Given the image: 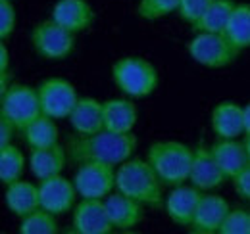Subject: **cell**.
I'll return each mask as SVG.
<instances>
[{"label": "cell", "instance_id": "6da1fadb", "mask_svg": "<svg viewBox=\"0 0 250 234\" xmlns=\"http://www.w3.org/2000/svg\"><path fill=\"white\" fill-rule=\"evenodd\" d=\"M69 161L79 165L85 161H102L110 165H122L137 150V136L133 133H114L102 129L93 135H69L65 138Z\"/></svg>", "mask_w": 250, "mask_h": 234}, {"label": "cell", "instance_id": "7a4b0ae2", "mask_svg": "<svg viewBox=\"0 0 250 234\" xmlns=\"http://www.w3.org/2000/svg\"><path fill=\"white\" fill-rule=\"evenodd\" d=\"M164 188L146 157H129L116 169V190L146 207H164Z\"/></svg>", "mask_w": 250, "mask_h": 234}, {"label": "cell", "instance_id": "3957f363", "mask_svg": "<svg viewBox=\"0 0 250 234\" xmlns=\"http://www.w3.org/2000/svg\"><path fill=\"white\" fill-rule=\"evenodd\" d=\"M194 148L179 140H156L146 150V159L154 167L166 188L188 182Z\"/></svg>", "mask_w": 250, "mask_h": 234}, {"label": "cell", "instance_id": "277c9868", "mask_svg": "<svg viewBox=\"0 0 250 234\" xmlns=\"http://www.w3.org/2000/svg\"><path fill=\"white\" fill-rule=\"evenodd\" d=\"M112 81L116 88L133 100L148 98L156 92L158 69L141 56H124L112 65Z\"/></svg>", "mask_w": 250, "mask_h": 234}, {"label": "cell", "instance_id": "5b68a950", "mask_svg": "<svg viewBox=\"0 0 250 234\" xmlns=\"http://www.w3.org/2000/svg\"><path fill=\"white\" fill-rule=\"evenodd\" d=\"M187 52L192 61L208 69H223L235 63L239 50L223 33H194L187 42Z\"/></svg>", "mask_w": 250, "mask_h": 234}, {"label": "cell", "instance_id": "8992f818", "mask_svg": "<svg viewBox=\"0 0 250 234\" xmlns=\"http://www.w3.org/2000/svg\"><path fill=\"white\" fill-rule=\"evenodd\" d=\"M0 116L10 119L18 131H23L37 117L42 116L37 87L12 83L0 94Z\"/></svg>", "mask_w": 250, "mask_h": 234}, {"label": "cell", "instance_id": "52a82bcc", "mask_svg": "<svg viewBox=\"0 0 250 234\" xmlns=\"http://www.w3.org/2000/svg\"><path fill=\"white\" fill-rule=\"evenodd\" d=\"M31 44L37 56L48 61H62L75 50V33L54 20H42L31 29Z\"/></svg>", "mask_w": 250, "mask_h": 234}, {"label": "cell", "instance_id": "ba28073f", "mask_svg": "<svg viewBox=\"0 0 250 234\" xmlns=\"http://www.w3.org/2000/svg\"><path fill=\"white\" fill-rule=\"evenodd\" d=\"M116 165L102 161H85L73 175L75 188L83 200H106L116 190Z\"/></svg>", "mask_w": 250, "mask_h": 234}, {"label": "cell", "instance_id": "9c48e42d", "mask_svg": "<svg viewBox=\"0 0 250 234\" xmlns=\"http://www.w3.org/2000/svg\"><path fill=\"white\" fill-rule=\"evenodd\" d=\"M42 114L52 119H67L75 108L79 94L71 81L63 77H48L37 85Z\"/></svg>", "mask_w": 250, "mask_h": 234}, {"label": "cell", "instance_id": "30bf717a", "mask_svg": "<svg viewBox=\"0 0 250 234\" xmlns=\"http://www.w3.org/2000/svg\"><path fill=\"white\" fill-rule=\"evenodd\" d=\"M39 198H41L42 209L60 217V215L73 211V207L77 205L79 192L75 188L73 178L69 180L67 176H63L60 173V175L39 180Z\"/></svg>", "mask_w": 250, "mask_h": 234}, {"label": "cell", "instance_id": "8fae6325", "mask_svg": "<svg viewBox=\"0 0 250 234\" xmlns=\"http://www.w3.org/2000/svg\"><path fill=\"white\" fill-rule=\"evenodd\" d=\"M112 219L104 200H83L71 211V229L73 234H110L114 233Z\"/></svg>", "mask_w": 250, "mask_h": 234}, {"label": "cell", "instance_id": "7c38bea8", "mask_svg": "<svg viewBox=\"0 0 250 234\" xmlns=\"http://www.w3.org/2000/svg\"><path fill=\"white\" fill-rule=\"evenodd\" d=\"M229 178L223 173L216 161L210 146L204 142H198L194 146V156H192V165H190V176L188 182L200 188L202 192H214L219 186H223Z\"/></svg>", "mask_w": 250, "mask_h": 234}, {"label": "cell", "instance_id": "4fadbf2b", "mask_svg": "<svg viewBox=\"0 0 250 234\" xmlns=\"http://www.w3.org/2000/svg\"><path fill=\"white\" fill-rule=\"evenodd\" d=\"M202 194L204 192L190 182H185L181 186H173L164 200V211L169 217V221L179 227L188 229L192 225V219H194V213H196V207H198Z\"/></svg>", "mask_w": 250, "mask_h": 234}, {"label": "cell", "instance_id": "5bb4252c", "mask_svg": "<svg viewBox=\"0 0 250 234\" xmlns=\"http://www.w3.org/2000/svg\"><path fill=\"white\" fill-rule=\"evenodd\" d=\"M229 211H231V205L223 196L214 192H204L188 231L194 234H219L221 225Z\"/></svg>", "mask_w": 250, "mask_h": 234}, {"label": "cell", "instance_id": "9a60e30c", "mask_svg": "<svg viewBox=\"0 0 250 234\" xmlns=\"http://www.w3.org/2000/svg\"><path fill=\"white\" fill-rule=\"evenodd\" d=\"M94 10L87 0H56L50 10V20L71 33H83L94 23Z\"/></svg>", "mask_w": 250, "mask_h": 234}, {"label": "cell", "instance_id": "2e32d148", "mask_svg": "<svg viewBox=\"0 0 250 234\" xmlns=\"http://www.w3.org/2000/svg\"><path fill=\"white\" fill-rule=\"evenodd\" d=\"M210 127L216 138H243L245 116L243 106L233 100H221L210 112Z\"/></svg>", "mask_w": 250, "mask_h": 234}, {"label": "cell", "instance_id": "e0dca14e", "mask_svg": "<svg viewBox=\"0 0 250 234\" xmlns=\"http://www.w3.org/2000/svg\"><path fill=\"white\" fill-rule=\"evenodd\" d=\"M104 202H106L108 215H110L116 231L129 233V231L137 229L145 219V207L146 205L139 204L137 200L125 196L118 190H114Z\"/></svg>", "mask_w": 250, "mask_h": 234}, {"label": "cell", "instance_id": "ac0fdd59", "mask_svg": "<svg viewBox=\"0 0 250 234\" xmlns=\"http://www.w3.org/2000/svg\"><path fill=\"white\" fill-rule=\"evenodd\" d=\"M69 161L65 144H56L48 148H29L27 163L29 171L37 180L60 175Z\"/></svg>", "mask_w": 250, "mask_h": 234}, {"label": "cell", "instance_id": "d6986e66", "mask_svg": "<svg viewBox=\"0 0 250 234\" xmlns=\"http://www.w3.org/2000/svg\"><path fill=\"white\" fill-rule=\"evenodd\" d=\"M210 150L229 180L235 178L250 163L249 152L243 138H218L210 146Z\"/></svg>", "mask_w": 250, "mask_h": 234}, {"label": "cell", "instance_id": "ffe728a7", "mask_svg": "<svg viewBox=\"0 0 250 234\" xmlns=\"http://www.w3.org/2000/svg\"><path fill=\"white\" fill-rule=\"evenodd\" d=\"M4 204L8 207V211L21 219L25 215H29L31 211L41 207V198H39V184H35L31 180H16L6 184L4 190Z\"/></svg>", "mask_w": 250, "mask_h": 234}, {"label": "cell", "instance_id": "44dd1931", "mask_svg": "<svg viewBox=\"0 0 250 234\" xmlns=\"http://www.w3.org/2000/svg\"><path fill=\"white\" fill-rule=\"evenodd\" d=\"M102 119L104 129L114 133H133L139 112L133 104V98H110L102 102Z\"/></svg>", "mask_w": 250, "mask_h": 234}, {"label": "cell", "instance_id": "7402d4cb", "mask_svg": "<svg viewBox=\"0 0 250 234\" xmlns=\"http://www.w3.org/2000/svg\"><path fill=\"white\" fill-rule=\"evenodd\" d=\"M73 133L77 135H93L104 129L102 119V102L93 96H79L75 108L67 117Z\"/></svg>", "mask_w": 250, "mask_h": 234}, {"label": "cell", "instance_id": "603a6c76", "mask_svg": "<svg viewBox=\"0 0 250 234\" xmlns=\"http://www.w3.org/2000/svg\"><path fill=\"white\" fill-rule=\"evenodd\" d=\"M21 133L23 142L29 148H48L60 144V131L56 119L48 116H39L33 123H29Z\"/></svg>", "mask_w": 250, "mask_h": 234}, {"label": "cell", "instance_id": "cb8c5ba5", "mask_svg": "<svg viewBox=\"0 0 250 234\" xmlns=\"http://www.w3.org/2000/svg\"><path fill=\"white\" fill-rule=\"evenodd\" d=\"M237 0H212L202 18L192 25L194 33H225L229 20L235 12Z\"/></svg>", "mask_w": 250, "mask_h": 234}, {"label": "cell", "instance_id": "d4e9b609", "mask_svg": "<svg viewBox=\"0 0 250 234\" xmlns=\"http://www.w3.org/2000/svg\"><path fill=\"white\" fill-rule=\"evenodd\" d=\"M231 44L239 50L245 52L250 48V4L249 2H237L235 12L229 20V25L223 33Z\"/></svg>", "mask_w": 250, "mask_h": 234}, {"label": "cell", "instance_id": "484cf974", "mask_svg": "<svg viewBox=\"0 0 250 234\" xmlns=\"http://www.w3.org/2000/svg\"><path fill=\"white\" fill-rule=\"evenodd\" d=\"M25 165L29 163L25 161V156L20 148L14 144L0 146V182L4 186L23 178Z\"/></svg>", "mask_w": 250, "mask_h": 234}, {"label": "cell", "instance_id": "4316f807", "mask_svg": "<svg viewBox=\"0 0 250 234\" xmlns=\"http://www.w3.org/2000/svg\"><path fill=\"white\" fill-rule=\"evenodd\" d=\"M20 234H58L60 233V225H58V217L52 215L50 211L39 207L31 211L29 215L20 219Z\"/></svg>", "mask_w": 250, "mask_h": 234}, {"label": "cell", "instance_id": "83f0119b", "mask_svg": "<svg viewBox=\"0 0 250 234\" xmlns=\"http://www.w3.org/2000/svg\"><path fill=\"white\" fill-rule=\"evenodd\" d=\"M179 10V0H139L137 16L146 21H156Z\"/></svg>", "mask_w": 250, "mask_h": 234}, {"label": "cell", "instance_id": "f1b7e54d", "mask_svg": "<svg viewBox=\"0 0 250 234\" xmlns=\"http://www.w3.org/2000/svg\"><path fill=\"white\" fill-rule=\"evenodd\" d=\"M219 234H250V209L235 207L227 213Z\"/></svg>", "mask_w": 250, "mask_h": 234}, {"label": "cell", "instance_id": "f546056e", "mask_svg": "<svg viewBox=\"0 0 250 234\" xmlns=\"http://www.w3.org/2000/svg\"><path fill=\"white\" fill-rule=\"evenodd\" d=\"M212 4V0H179V18L188 23L190 27L202 18V14L208 10V6Z\"/></svg>", "mask_w": 250, "mask_h": 234}, {"label": "cell", "instance_id": "4dcf8cb0", "mask_svg": "<svg viewBox=\"0 0 250 234\" xmlns=\"http://www.w3.org/2000/svg\"><path fill=\"white\" fill-rule=\"evenodd\" d=\"M18 25V12L12 0H0V39L8 40Z\"/></svg>", "mask_w": 250, "mask_h": 234}, {"label": "cell", "instance_id": "1f68e13d", "mask_svg": "<svg viewBox=\"0 0 250 234\" xmlns=\"http://www.w3.org/2000/svg\"><path fill=\"white\" fill-rule=\"evenodd\" d=\"M231 182H233V188H235L237 196L250 202V163L235 178H231Z\"/></svg>", "mask_w": 250, "mask_h": 234}, {"label": "cell", "instance_id": "d6a6232c", "mask_svg": "<svg viewBox=\"0 0 250 234\" xmlns=\"http://www.w3.org/2000/svg\"><path fill=\"white\" fill-rule=\"evenodd\" d=\"M16 133H18V127H16L10 119H6V117L0 116V146H8V144H12Z\"/></svg>", "mask_w": 250, "mask_h": 234}, {"label": "cell", "instance_id": "836d02e7", "mask_svg": "<svg viewBox=\"0 0 250 234\" xmlns=\"http://www.w3.org/2000/svg\"><path fill=\"white\" fill-rule=\"evenodd\" d=\"M8 69H10V50H8L6 40H2L0 42V73H4Z\"/></svg>", "mask_w": 250, "mask_h": 234}, {"label": "cell", "instance_id": "e575fe53", "mask_svg": "<svg viewBox=\"0 0 250 234\" xmlns=\"http://www.w3.org/2000/svg\"><path fill=\"white\" fill-rule=\"evenodd\" d=\"M243 116H245V135L250 133V102L243 106Z\"/></svg>", "mask_w": 250, "mask_h": 234}, {"label": "cell", "instance_id": "d590c367", "mask_svg": "<svg viewBox=\"0 0 250 234\" xmlns=\"http://www.w3.org/2000/svg\"><path fill=\"white\" fill-rule=\"evenodd\" d=\"M243 140H245V146H247V152H249V157H250V133L243 136Z\"/></svg>", "mask_w": 250, "mask_h": 234}]
</instances>
